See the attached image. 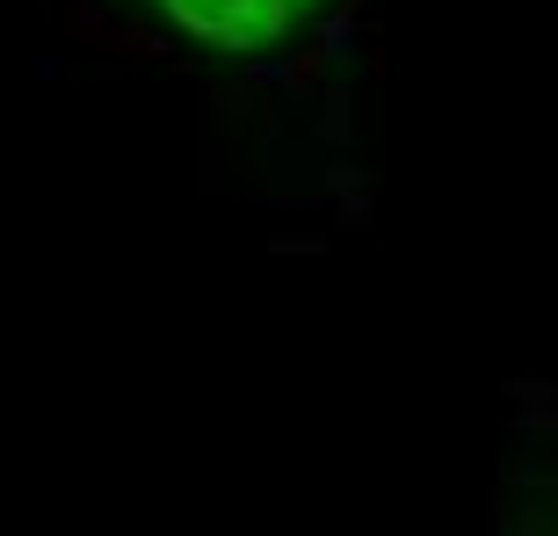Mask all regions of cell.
I'll use <instances>...</instances> for the list:
<instances>
[{
  "label": "cell",
  "mask_w": 558,
  "mask_h": 536,
  "mask_svg": "<svg viewBox=\"0 0 558 536\" xmlns=\"http://www.w3.org/2000/svg\"><path fill=\"white\" fill-rule=\"evenodd\" d=\"M174 22H189L196 37H210V44H269L276 29H283L305 0H160Z\"/></svg>",
  "instance_id": "obj_1"
}]
</instances>
